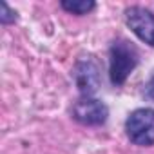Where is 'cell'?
I'll use <instances>...</instances> for the list:
<instances>
[{
    "instance_id": "cell-6",
    "label": "cell",
    "mask_w": 154,
    "mask_h": 154,
    "mask_svg": "<svg viewBox=\"0 0 154 154\" xmlns=\"http://www.w3.org/2000/svg\"><path fill=\"white\" fill-rule=\"evenodd\" d=\"M60 8L71 15H87L91 13L94 8H96V2L94 0H62L60 2Z\"/></svg>"
},
{
    "instance_id": "cell-4",
    "label": "cell",
    "mask_w": 154,
    "mask_h": 154,
    "mask_svg": "<svg viewBox=\"0 0 154 154\" xmlns=\"http://www.w3.org/2000/svg\"><path fill=\"white\" fill-rule=\"evenodd\" d=\"M125 22L141 42L154 47V13L152 11L141 6H131L125 9Z\"/></svg>"
},
{
    "instance_id": "cell-5",
    "label": "cell",
    "mask_w": 154,
    "mask_h": 154,
    "mask_svg": "<svg viewBox=\"0 0 154 154\" xmlns=\"http://www.w3.org/2000/svg\"><path fill=\"white\" fill-rule=\"evenodd\" d=\"M72 78L82 96H93L100 89V84H102L100 67L91 58H84L76 62L72 69Z\"/></svg>"
},
{
    "instance_id": "cell-2",
    "label": "cell",
    "mask_w": 154,
    "mask_h": 154,
    "mask_svg": "<svg viewBox=\"0 0 154 154\" xmlns=\"http://www.w3.org/2000/svg\"><path fill=\"white\" fill-rule=\"evenodd\" d=\"M125 134L134 145H154V109L141 107L132 111L125 120Z\"/></svg>"
},
{
    "instance_id": "cell-3",
    "label": "cell",
    "mask_w": 154,
    "mask_h": 154,
    "mask_svg": "<svg viewBox=\"0 0 154 154\" xmlns=\"http://www.w3.org/2000/svg\"><path fill=\"white\" fill-rule=\"evenodd\" d=\"M72 118L78 122L80 125L85 127H100L107 122L109 118V109L107 105L93 96H82L74 102L72 111H71Z\"/></svg>"
},
{
    "instance_id": "cell-1",
    "label": "cell",
    "mask_w": 154,
    "mask_h": 154,
    "mask_svg": "<svg viewBox=\"0 0 154 154\" xmlns=\"http://www.w3.org/2000/svg\"><path fill=\"white\" fill-rule=\"evenodd\" d=\"M140 63V53L136 45L125 38L112 42L109 49V78L114 87H120L127 82L131 72Z\"/></svg>"
},
{
    "instance_id": "cell-8",
    "label": "cell",
    "mask_w": 154,
    "mask_h": 154,
    "mask_svg": "<svg viewBox=\"0 0 154 154\" xmlns=\"http://www.w3.org/2000/svg\"><path fill=\"white\" fill-rule=\"evenodd\" d=\"M145 98H149L150 102H154V76L145 84Z\"/></svg>"
},
{
    "instance_id": "cell-7",
    "label": "cell",
    "mask_w": 154,
    "mask_h": 154,
    "mask_svg": "<svg viewBox=\"0 0 154 154\" xmlns=\"http://www.w3.org/2000/svg\"><path fill=\"white\" fill-rule=\"evenodd\" d=\"M0 22L4 26H9V24H15L17 22V11L9 8L8 2H2V13H0Z\"/></svg>"
}]
</instances>
